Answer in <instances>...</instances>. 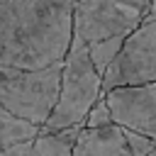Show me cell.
I'll list each match as a JSON object with an SVG mask.
<instances>
[{
	"label": "cell",
	"instance_id": "obj_1",
	"mask_svg": "<svg viewBox=\"0 0 156 156\" xmlns=\"http://www.w3.org/2000/svg\"><path fill=\"white\" fill-rule=\"evenodd\" d=\"M73 0H0V66L44 68L71 41Z\"/></svg>",
	"mask_w": 156,
	"mask_h": 156
},
{
	"label": "cell",
	"instance_id": "obj_2",
	"mask_svg": "<svg viewBox=\"0 0 156 156\" xmlns=\"http://www.w3.org/2000/svg\"><path fill=\"white\" fill-rule=\"evenodd\" d=\"M100 73L95 71L88 44L71 32L68 49L61 58V73H58V95L56 102L46 117V122L39 127V132H58L68 127H80L85 112L95 105L100 98Z\"/></svg>",
	"mask_w": 156,
	"mask_h": 156
},
{
	"label": "cell",
	"instance_id": "obj_3",
	"mask_svg": "<svg viewBox=\"0 0 156 156\" xmlns=\"http://www.w3.org/2000/svg\"><path fill=\"white\" fill-rule=\"evenodd\" d=\"M61 61L44 68L0 66V107L34 127H41L58 95Z\"/></svg>",
	"mask_w": 156,
	"mask_h": 156
},
{
	"label": "cell",
	"instance_id": "obj_4",
	"mask_svg": "<svg viewBox=\"0 0 156 156\" xmlns=\"http://www.w3.org/2000/svg\"><path fill=\"white\" fill-rule=\"evenodd\" d=\"M156 80V20L154 10L122 39L117 54L100 76V93L119 85H141Z\"/></svg>",
	"mask_w": 156,
	"mask_h": 156
},
{
	"label": "cell",
	"instance_id": "obj_5",
	"mask_svg": "<svg viewBox=\"0 0 156 156\" xmlns=\"http://www.w3.org/2000/svg\"><path fill=\"white\" fill-rule=\"evenodd\" d=\"M154 0H73L71 32L85 44L129 34L149 12Z\"/></svg>",
	"mask_w": 156,
	"mask_h": 156
},
{
	"label": "cell",
	"instance_id": "obj_6",
	"mask_svg": "<svg viewBox=\"0 0 156 156\" xmlns=\"http://www.w3.org/2000/svg\"><path fill=\"white\" fill-rule=\"evenodd\" d=\"M112 124L156 136V80L141 85H119L102 93Z\"/></svg>",
	"mask_w": 156,
	"mask_h": 156
},
{
	"label": "cell",
	"instance_id": "obj_7",
	"mask_svg": "<svg viewBox=\"0 0 156 156\" xmlns=\"http://www.w3.org/2000/svg\"><path fill=\"white\" fill-rule=\"evenodd\" d=\"M71 156H132L122 134V127H83L76 134Z\"/></svg>",
	"mask_w": 156,
	"mask_h": 156
},
{
	"label": "cell",
	"instance_id": "obj_8",
	"mask_svg": "<svg viewBox=\"0 0 156 156\" xmlns=\"http://www.w3.org/2000/svg\"><path fill=\"white\" fill-rule=\"evenodd\" d=\"M78 129L80 127H68L58 132H37L29 139L24 156H71Z\"/></svg>",
	"mask_w": 156,
	"mask_h": 156
},
{
	"label": "cell",
	"instance_id": "obj_9",
	"mask_svg": "<svg viewBox=\"0 0 156 156\" xmlns=\"http://www.w3.org/2000/svg\"><path fill=\"white\" fill-rule=\"evenodd\" d=\"M39 132V127L20 119V117H12L10 112H5L0 107V146H10V144H17V141H27L32 139L34 134Z\"/></svg>",
	"mask_w": 156,
	"mask_h": 156
},
{
	"label": "cell",
	"instance_id": "obj_10",
	"mask_svg": "<svg viewBox=\"0 0 156 156\" xmlns=\"http://www.w3.org/2000/svg\"><path fill=\"white\" fill-rule=\"evenodd\" d=\"M124 37H127V34H124ZM124 37H107V39L88 41V56H90V61H93V66H95V71H98L100 76H102L105 66L112 61V56L117 54V49H119V44H122Z\"/></svg>",
	"mask_w": 156,
	"mask_h": 156
},
{
	"label": "cell",
	"instance_id": "obj_11",
	"mask_svg": "<svg viewBox=\"0 0 156 156\" xmlns=\"http://www.w3.org/2000/svg\"><path fill=\"white\" fill-rule=\"evenodd\" d=\"M124 134V141H127V149L132 156H151L154 154V146H156V136H149V134H141V132H132V129H122Z\"/></svg>",
	"mask_w": 156,
	"mask_h": 156
},
{
	"label": "cell",
	"instance_id": "obj_12",
	"mask_svg": "<svg viewBox=\"0 0 156 156\" xmlns=\"http://www.w3.org/2000/svg\"><path fill=\"white\" fill-rule=\"evenodd\" d=\"M107 124H112V117H110V110H107V105H105V98L100 95V98L95 100V105L85 112L83 127H107Z\"/></svg>",
	"mask_w": 156,
	"mask_h": 156
},
{
	"label": "cell",
	"instance_id": "obj_13",
	"mask_svg": "<svg viewBox=\"0 0 156 156\" xmlns=\"http://www.w3.org/2000/svg\"><path fill=\"white\" fill-rule=\"evenodd\" d=\"M27 141H17V144H10V146H0V156H24L27 154Z\"/></svg>",
	"mask_w": 156,
	"mask_h": 156
}]
</instances>
